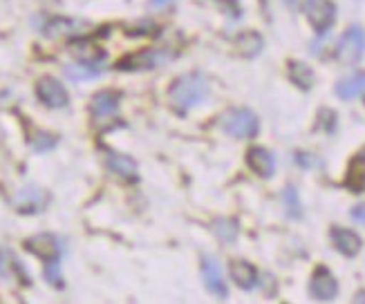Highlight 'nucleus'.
Here are the masks:
<instances>
[{
    "instance_id": "f257e3e1",
    "label": "nucleus",
    "mask_w": 365,
    "mask_h": 304,
    "mask_svg": "<svg viewBox=\"0 0 365 304\" xmlns=\"http://www.w3.org/2000/svg\"><path fill=\"white\" fill-rule=\"evenodd\" d=\"M208 97V81L202 74H184L171 85V103L179 112L200 105Z\"/></svg>"
},
{
    "instance_id": "f03ea898",
    "label": "nucleus",
    "mask_w": 365,
    "mask_h": 304,
    "mask_svg": "<svg viewBox=\"0 0 365 304\" xmlns=\"http://www.w3.org/2000/svg\"><path fill=\"white\" fill-rule=\"evenodd\" d=\"M337 56L345 65H356L365 56V29L361 25H349L339 45H337Z\"/></svg>"
},
{
    "instance_id": "7ed1b4c3",
    "label": "nucleus",
    "mask_w": 365,
    "mask_h": 304,
    "mask_svg": "<svg viewBox=\"0 0 365 304\" xmlns=\"http://www.w3.org/2000/svg\"><path fill=\"white\" fill-rule=\"evenodd\" d=\"M222 128L226 134L236 136V139H251V136H255L258 130H260V124H258V116L251 110L240 108V110H231L229 114H224Z\"/></svg>"
},
{
    "instance_id": "20e7f679",
    "label": "nucleus",
    "mask_w": 365,
    "mask_h": 304,
    "mask_svg": "<svg viewBox=\"0 0 365 304\" xmlns=\"http://www.w3.org/2000/svg\"><path fill=\"white\" fill-rule=\"evenodd\" d=\"M171 58H173V54H171L169 50L146 48V50H142V52L128 54L124 60H119V63H117V70H128V72H134V70H155V67L166 65Z\"/></svg>"
},
{
    "instance_id": "39448f33",
    "label": "nucleus",
    "mask_w": 365,
    "mask_h": 304,
    "mask_svg": "<svg viewBox=\"0 0 365 304\" xmlns=\"http://www.w3.org/2000/svg\"><path fill=\"white\" fill-rule=\"evenodd\" d=\"M302 11H305L310 25L318 34H325L334 25V21H337V5L332 0H305Z\"/></svg>"
},
{
    "instance_id": "423d86ee",
    "label": "nucleus",
    "mask_w": 365,
    "mask_h": 304,
    "mask_svg": "<svg viewBox=\"0 0 365 304\" xmlns=\"http://www.w3.org/2000/svg\"><path fill=\"white\" fill-rule=\"evenodd\" d=\"M36 94L45 105H48V108H54V110L65 108V105L70 103L68 89L63 87V83L56 81L54 76H43V79H38Z\"/></svg>"
},
{
    "instance_id": "0eeeda50",
    "label": "nucleus",
    "mask_w": 365,
    "mask_h": 304,
    "mask_svg": "<svg viewBox=\"0 0 365 304\" xmlns=\"http://www.w3.org/2000/svg\"><path fill=\"white\" fill-rule=\"evenodd\" d=\"M310 293H312L316 300H323V302L337 298V293H339V282H337V278H334L332 273H329V268L318 266V268L314 271V276H312V280H310Z\"/></svg>"
},
{
    "instance_id": "6e6552de",
    "label": "nucleus",
    "mask_w": 365,
    "mask_h": 304,
    "mask_svg": "<svg viewBox=\"0 0 365 304\" xmlns=\"http://www.w3.org/2000/svg\"><path fill=\"white\" fill-rule=\"evenodd\" d=\"M25 249L29 253H34L36 257H41V260H45V262H58V257H60V246H58L56 237L48 235V233L25 239Z\"/></svg>"
},
{
    "instance_id": "1a4fd4ad",
    "label": "nucleus",
    "mask_w": 365,
    "mask_h": 304,
    "mask_svg": "<svg viewBox=\"0 0 365 304\" xmlns=\"http://www.w3.org/2000/svg\"><path fill=\"white\" fill-rule=\"evenodd\" d=\"M247 163H249V168L258 175V177H271L273 173H276V159H273V155L263 148V146H253L249 148L247 152Z\"/></svg>"
},
{
    "instance_id": "9d476101",
    "label": "nucleus",
    "mask_w": 365,
    "mask_h": 304,
    "mask_svg": "<svg viewBox=\"0 0 365 304\" xmlns=\"http://www.w3.org/2000/svg\"><path fill=\"white\" fill-rule=\"evenodd\" d=\"M332 241H334V246H337V251L345 257L359 255V251L363 246L361 235L349 231V228H332Z\"/></svg>"
},
{
    "instance_id": "9b49d317",
    "label": "nucleus",
    "mask_w": 365,
    "mask_h": 304,
    "mask_svg": "<svg viewBox=\"0 0 365 304\" xmlns=\"http://www.w3.org/2000/svg\"><path fill=\"white\" fill-rule=\"evenodd\" d=\"M202 276H204L206 286L216 295L224 298L226 293H229V288H226V280H224V273H222V266L216 260H213V257H202Z\"/></svg>"
},
{
    "instance_id": "f8f14e48",
    "label": "nucleus",
    "mask_w": 365,
    "mask_h": 304,
    "mask_svg": "<svg viewBox=\"0 0 365 304\" xmlns=\"http://www.w3.org/2000/svg\"><path fill=\"white\" fill-rule=\"evenodd\" d=\"M119 101H121L119 92H115V89H103V92H97L92 101H90V112L97 119L112 116L119 108Z\"/></svg>"
},
{
    "instance_id": "ddd939ff",
    "label": "nucleus",
    "mask_w": 365,
    "mask_h": 304,
    "mask_svg": "<svg viewBox=\"0 0 365 304\" xmlns=\"http://www.w3.org/2000/svg\"><path fill=\"white\" fill-rule=\"evenodd\" d=\"M365 94V72H354L337 83V97L343 101H354Z\"/></svg>"
},
{
    "instance_id": "4468645a",
    "label": "nucleus",
    "mask_w": 365,
    "mask_h": 304,
    "mask_svg": "<svg viewBox=\"0 0 365 304\" xmlns=\"http://www.w3.org/2000/svg\"><path fill=\"white\" fill-rule=\"evenodd\" d=\"M105 165L119 177H124L126 181H137L139 173H137V163L128 155H119V152H108L105 155Z\"/></svg>"
},
{
    "instance_id": "2eb2a0df",
    "label": "nucleus",
    "mask_w": 365,
    "mask_h": 304,
    "mask_svg": "<svg viewBox=\"0 0 365 304\" xmlns=\"http://www.w3.org/2000/svg\"><path fill=\"white\" fill-rule=\"evenodd\" d=\"M289 79H292L300 89H305V92L312 89L316 83L314 70L307 63H302V60H292V63H289Z\"/></svg>"
},
{
    "instance_id": "dca6fc26",
    "label": "nucleus",
    "mask_w": 365,
    "mask_h": 304,
    "mask_svg": "<svg viewBox=\"0 0 365 304\" xmlns=\"http://www.w3.org/2000/svg\"><path fill=\"white\" fill-rule=\"evenodd\" d=\"M231 278L242 288H253L258 284V271L245 260H236L231 262Z\"/></svg>"
},
{
    "instance_id": "f3484780",
    "label": "nucleus",
    "mask_w": 365,
    "mask_h": 304,
    "mask_svg": "<svg viewBox=\"0 0 365 304\" xmlns=\"http://www.w3.org/2000/svg\"><path fill=\"white\" fill-rule=\"evenodd\" d=\"M74 29H79V23H77V21L54 16V18H48V23L43 25V34H45V36H50V38H58V36L72 34Z\"/></svg>"
},
{
    "instance_id": "a211bd4d",
    "label": "nucleus",
    "mask_w": 365,
    "mask_h": 304,
    "mask_svg": "<svg viewBox=\"0 0 365 304\" xmlns=\"http://www.w3.org/2000/svg\"><path fill=\"white\" fill-rule=\"evenodd\" d=\"M0 276L7 278V280H14V276H18L21 282L29 284V278L25 276V271L21 266V262L14 257L9 251H0Z\"/></svg>"
},
{
    "instance_id": "6ab92c4d",
    "label": "nucleus",
    "mask_w": 365,
    "mask_h": 304,
    "mask_svg": "<svg viewBox=\"0 0 365 304\" xmlns=\"http://www.w3.org/2000/svg\"><path fill=\"white\" fill-rule=\"evenodd\" d=\"M14 204H16V208L23 210V212H34V210L43 208L45 200H43L41 190H36V188H25V190H21L16 197H14Z\"/></svg>"
},
{
    "instance_id": "aec40b11",
    "label": "nucleus",
    "mask_w": 365,
    "mask_h": 304,
    "mask_svg": "<svg viewBox=\"0 0 365 304\" xmlns=\"http://www.w3.org/2000/svg\"><path fill=\"white\" fill-rule=\"evenodd\" d=\"M263 36L258 34V32H245V34H240L236 38V48L240 54H245V56H258L263 52Z\"/></svg>"
},
{
    "instance_id": "412c9836",
    "label": "nucleus",
    "mask_w": 365,
    "mask_h": 304,
    "mask_svg": "<svg viewBox=\"0 0 365 304\" xmlns=\"http://www.w3.org/2000/svg\"><path fill=\"white\" fill-rule=\"evenodd\" d=\"M65 74L68 79L72 81H92V79H99L101 76V65H92V63H72V65H65Z\"/></svg>"
},
{
    "instance_id": "4be33fe9",
    "label": "nucleus",
    "mask_w": 365,
    "mask_h": 304,
    "mask_svg": "<svg viewBox=\"0 0 365 304\" xmlns=\"http://www.w3.org/2000/svg\"><path fill=\"white\" fill-rule=\"evenodd\" d=\"M211 231L224 244H233L238 237V224L236 219H216L211 224Z\"/></svg>"
},
{
    "instance_id": "5701e85b",
    "label": "nucleus",
    "mask_w": 365,
    "mask_h": 304,
    "mask_svg": "<svg viewBox=\"0 0 365 304\" xmlns=\"http://www.w3.org/2000/svg\"><path fill=\"white\" fill-rule=\"evenodd\" d=\"M282 204H285L287 215L292 217V219H298V217L302 215V208H300V202H298V192H296L294 186H287V188H285Z\"/></svg>"
},
{
    "instance_id": "b1692460",
    "label": "nucleus",
    "mask_w": 365,
    "mask_h": 304,
    "mask_svg": "<svg viewBox=\"0 0 365 304\" xmlns=\"http://www.w3.org/2000/svg\"><path fill=\"white\" fill-rule=\"evenodd\" d=\"M32 148L36 150V152H45V150H52L54 146H56V136H52V134H45V132H38V134H34L32 136Z\"/></svg>"
},
{
    "instance_id": "393cba45",
    "label": "nucleus",
    "mask_w": 365,
    "mask_h": 304,
    "mask_svg": "<svg viewBox=\"0 0 365 304\" xmlns=\"http://www.w3.org/2000/svg\"><path fill=\"white\" fill-rule=\"evenodd\" d=\"M45 280L54 284L56 288H63V278H60L58 262H48V266H45Z\"/></svg>"
},
{
    "instance_id": "a878e982",
    "label": "nucleus",
    "mask_w": 365,
    "mask_h": 304,
    "mask_svg": "<svg viewBox=\"0 0 365 304\" xmlns=\"http://www.w3.org/2000/svg\"><path fill=\"white\" fill-rule=\"evenodd\" d=\"M352 217H354V222L365 224V204H361V206H354V208H352Z\"/></svg>"
},
{
    "instance_id": "bb28decb",
    "label": "nucleus",
    "mask_w": 365,
    "mask_h": 304,
    "mask_svg": "<svg viewBox=\"0 0 365 304\" xmlns=\"http://www.w3.org/2000/svg\"><path fill=\"white\" fill-rule=\"evenodd\" d=\"M169 3H173V0H150V7H155V9H162L166 7Z\"/></svg>"
},
{
    "instance_id": "cd10ccee",
    "label": "nucleus",
    "mask_w": 365,
    "mask_h": 304,
    "mask_svg": "<svg viewBox=\"0 0 365 304\" xmlns=\"http://www.w3.org/2000/svg\"><path fill=\"white\" fill-rule=\"evenodd\" d=\"M287 5H296V0H285Z\"/></svg>"
}]
</instances>
